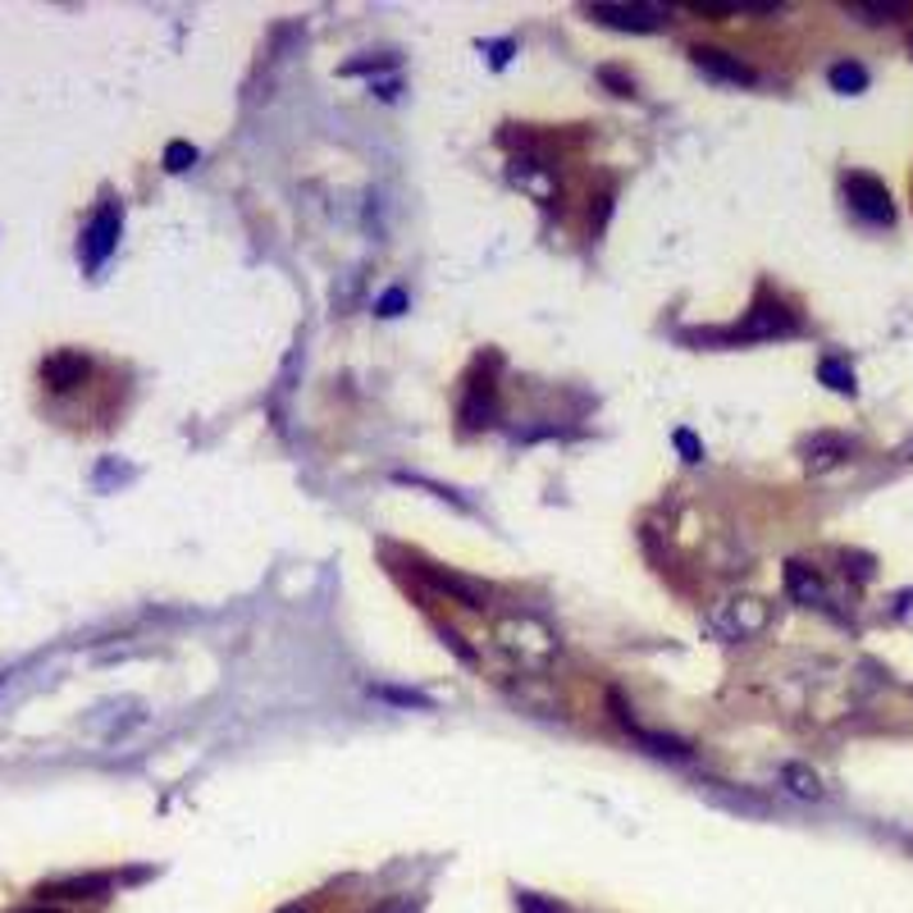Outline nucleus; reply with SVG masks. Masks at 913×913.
I'll list each match as a JSON object with an SVG mask.
<instances>
[{
  "instance_id": "9d476101",
  "label": "nucleus",
  "mask_w": 913,
  "mask_h": 913,
  "mask_svg": "<svg viewBox=\"0 0 913 913\" xmlns=\"http://www.w3.org/2000/svg\"><path fill=\"white\" fill-rule=\"evenodd\" d=\"M420 575H425V581H430L435 590L452 594V598L462 603V607H484V603H480V590H475V585H466L462 575H452V571H435L430 562H420Z\"/></svg>"
},
{
  "instance_id": "f03ea898",
  "label": "nucleus",
  "mask_w": 913,
  "mask_h": 913,
  "mask_svg": "<svg viewBox=\"0 0 913 913\" xmlns=\"http://www.w3.org/2000/svg\"><path fill=\"white\" fill-rule=\"evenodd\" d=\"M840 188H845V201L849 210L864 220V224H877V229H891L895 224V201H891V188L881 183L877 174H845L840 178Z\"/></svg>"
},
{
  "instance_id": "39448f33",
  "label": "nucleus",
  "mask_w": 913,
  "mask_h": 913,
  "mask_svg": "<svg viewBox=\"0 0 913 913\" xmlns=\"http://www.w3.org/2000/svg\"><path fill=\"white\" fill-rule=\"evenodd\" d=\"M694 55V65L704 69L708 78H717V82H736V87H749L758 74L745 65L740 55H726V51H717V46H694L690 51Z\"/></svg>"
},
{
  "instance_id": "393cba45",
  "label": "nucleus",
  "mask_w": 913,
  "mask_h": 913,
  "mask_svg": "<svg viewBox=\"0 0 913 913\" xmlns=\"http://www.w3.org/2000/svg\"><path fill=\"white\" fill-rule=\"evenodd\" d=\"M23 913H55V909H23Z\"/></svg>"
},
{
  "instance_id": "6e6552de",
  "label": "nucleus",
  "mask_w": 913,
  "mask_h": 913,
  "mask_svg": "<svg viewBox=\"0 0 913 913\" xmlns=\"http://www.w3.org/2000/svg\"><path fill=\"white\" fill-rule=\"evenodd\" d=\"M498 411V398H494V384L490 380H471L466 388V403H462V420L471 425V430H480V425H490Z\"/></svg>"
},
{
  "instance_id": "6ab92c4d",
  "label": "nucleus",
  "mask_w": 913,
  "mask_h": 913,
  "mask_svg": "<svg viewBox=\"0 0 913 913\" xmlns=\"http://www.w3.org/2000/svg\"><path fill=\"white\" fill-rule=\"evenodd\" d=\"M516 913H566V909H562V904H553V900H543V895L521 891V895H516Z\"/></svg>"
},
{
  "instance_id": "9b49d317",
  "label": "nucleus",
  "mask_w": 913,
  "mask_h": 913,
  "mask_svg": "<svg viewBox=\"0 0 913 913\" xmlns=\"http://www.w3.org/2000/svg\"><path fill=\"white\" fill-rule=\"evenodd\" d=\"M785 590L795 594L800 603H827V590H822L817 571H813L809 562H790V566H785Z\"/></svg>"
},
{
  "instance_id": "b1692460",
  "label": "nucleus",
  "mask_w": 913,
  "mask_h": 913,
  "mask_svg": "<svg viewBox=\"0 0 913 913\" xmlns=\"http://www.w3.org/2000/svg\"><path fill=\"white\" fill-rule=\"evenodd\" d=\"M375 913H411V904H384V909H375Z\"/></svg>"
},
{
  "instance_id": "7ed1b4c3",
  "label": "nucleus",
  "mask_w": 913,
  "mask_h": 913,
  "mask_svg": "<svg viewBox=\"0 0 913 913\" xmlns=\"http://www.w3.org/2000/svg\"><path fill=\"white\" fill-rule=\"evenodd\" d=\"M119 224H124V210H119V201H101L97 216H91L87 229H82V265L87 270H101L110 261L114 242H119Z\"/></svg>"
},
{
  "instance_id": "2eb2a0df",
  "label": "nucleus",
  "mask_w": 913,
  "mask_h": 913,
  "mask_svg": "<svg viewBox=\"0 0 913 913\" xmlns=\"http://www.w3.org/2000/svg\"><path fill=\"white\" fill-rule=\"evenodd\" d=\"M781 777H785V785L795 790V795H804V800H817V795H822V781H817L809 768H800V763H790Z\"/></svg>"
},
{
  "instance_id": "f3484780",
  "label": "nucleus",
  "mask_w": 913,
  "mask_h": 913,
  "mask_svg": "<svg viewBox=\"0 0 913 913\" xmlns=\"http://www.w3.org/2000/svg\"><path fill=\"white\" fill-rule=\"evenodd\" d=\"M849 14H859L864 23H887V19H904L909 6H849Z\"/></svg>"
},
{
  "instance_id": "f257e3e1",
  "label": "nucleus",
  "mask_w": 913,
  "mask_h": 913,
  "mask_svg": "<svg viewBox=\"0 0 913 913\" xmlns=\"http://www.w3.org/2000/svg\"><path fill=\"white\" fill-rule=\"evenodd\" d=\"M800 333V316L785 307L777 297H758L749 316L736 324V329H722V333H690V339H704V343H758V339H790Z\"/></svg>"
},
{
  "instance_id": "dca6fc26",
  "label": "nucleus",
  "mask_w": 913,
  "mask_h": 913,
  "mask_svg": "<svg viewBox=\"0 0 913 913\" xmlns=\"http://www.w3.org/2000/svg\"><path fill=\"white\" fill-rule=\"evenodd\" d=\"M197 165V146L193 142H169L165 146V169L169 174H183V169H193Z\"/></svg>"
},
{
  "instance_id": "1a4fd4ad",
  "label": "nucleus",
  "mask_w": 913,
  "mask_h": 913,
  "mask_svg": "<svg viewBox=\"0 0 913 913\" xmlns=\"http://www.w3.org/2000/svg\"><path fill=\"white\" fill-rule=\"evenodd\" d=\"M849 448H855V443H849L845 435H813V439L804 443V462H809L813 471H827V466L845 462Z\"/></svg>"
},
{
  "instance_id": "20e7f679",
  "label": "nucleus",
  "mask_w": 913,
  "mask_h": 913,
  "mask_svg": "<svg viewBox=\"0 0 913 913\" xmlns=\"http://www.w3.org/2000/svg\"><path fill=\"white\" fill-rule=\"evenodd\" d=\"M590 19H598L607 28H622V33H658V28L672 19V10L635 0V6H590Z\"/></svg>"
},
{
  "instance_id": "412c9836",
  "label": "nucleus",
  "mask_w": 913,
  "mask_h": 913,
  "mask_svg": "<svg viewBox=\"0 0 913 913\" xmlns=\"http://www.w3.org/2000/svg\"><path fill=\"white\" fill-rule=\"evenodd\" d=\"M672 439H676V448H681V457H685V462H690V466H694V462H704V443H698V439H694L690 430H676Z\"/></svg>"
},
{
  "instance_id": "5701e85b",
  "label": "nucleus",
  "mask_w": 913,
  "mask_h": 913,
  "mask_svg": "<svg viewBox=\"0 0 913 913\" xmlns=\"http://www.w3.org/2000/svg\"><path fill=\"white\" fill-rule=\"evenodd\" d=\"M507 55H512V42H494V46H490V59H494V65H507Z\"/></svg>"
},
{
  "instance_id": "ddd939ff",
  "label": "nucleus",
  "mask_w": 913,
  "mask_h": 913,
  "mask_svg": "<svg viewBox=\"0 0 913 913\" xmlns=\"http://www.w3.org/2000/svg\"><path fill=\"white\" fill-rule=\"evenodd\" d=\"M817 380L827 384L832 393H845V398H855V388H859V384H855V371H849L840 356H827V361H822V365H817Z\"/></svg>"
},
{
  "instance_id": "a211bd4d",
  "label": "nucleus",
  "mask_w": 913,
  "mask_h": 913,
  "mask_svg": "<svg viewBox=\"0 0 913 913\" xmlns=\"http://www.w3.org/2000/svg\"><path fill=\"white\" fill-rule=\"evenodd\" d=\"M380 698H393V704H403V708H430V698L416 694V690H388V685H375Z\"/></svg>"
},
{
  "instance_id": "f8f14e48",
  "label": "nucleus",
  "mask_w": 913,
  "mask_h": 913,
  "mask_svg": "<svg viewBox=\"0 0 913 913\" xmlns=\"http://www.w3.org/2000/svg\"><path fill=\"white\" fill-rule=\"evenodd\" d=\"M110 891V877H74V881H55V887H42V900H91Z\"/></svg>"
},
{
  "instance_id": "0eeeda50",
  "label": "nucleus",
  "mask_w": 913,
  "mask_h": 913,
  "mask_svg": "<svg viewBox=\"0 0 913 913\" xmlns=\"http://www.w3.org/2000/svg\"><path fill=\"white\" fill-rule=\"evenodd\" d=\"M613 708H617V722L630 730V736L645 745V749H653V754H672V758H690V745L685 740H676V736H653V730H645L639 726L630 713H626V704H622V694H613Z\"/></svg>"
},
{
  "instance_id": "423d86ee",
  "label": "nucleus",
  "mask_w": 913,
  "mask_h": 913,
  "mask_svg": "<svg viewBox=\"0 0 913 913\" xmlns=\"http://www.w3.org/2000/svg\"><path fill=\"white\" fill-rule=\"evenodd\" d=\"M87 371H91V361H87L82 352H55V356L42 365V380H46L51 388H78V384L87 380Z\"/></svg>"
},
{
  "instance_id": "4be33fe9",
  "label": "nucleus",
  "mask_w": 913,
  "mask_h": 913,
  "mask_svg": "<svg viewBox=\"0 0 913 913\" xmlns=\"http://www.w3.org/2000/svg\"><path fill=\"white\" fill-rule=\"evenodd\" d=\"M603 82L622 87V97H630V91H635V82H626V78H622V74H613V69H603Z\"/></svg>"
},
{
  "instance_id": "aec40b11",
  "label": "nucleus",
  "mask_w": 913,
  "mask_h": 913,
  "mask_svg": "<svg viewBox=\"0 0 913 913\" xmlns=\"http://www.w3.org/2000/svg\"><path fill=\"white\" fill-rule=\"evenodd\" d=\"M375 311H380V316H403V311H407V293H403V288H388V293L375 301Z\"/></svg>"
},
{
  "instance_id": "4468645a",
  "label": "nucleus",
  "mask_w": 913,
  "mask_h": 913,
  "mask_svg": "<svg viewBox=\"0 0 913 913\" xmlns=\"http://www.w3.org/2000/svg\"><path fill=\"white\" fill-rule=\"evenodd\" d=\"M832 87L836 91H845V97H855V91H864L868 87V69L864 65H855V59H840V65H832Z\"/></svg>"
}]
</instances>
